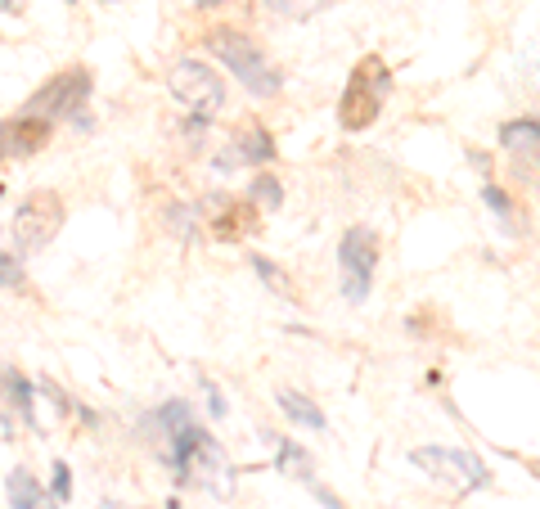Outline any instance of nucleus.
I'll list each match as a JSON object with an SVG mask.
<instances>
[{
	"label": "nucleus",
	"mask_w": 540,
	"mask_h": 509,
	"mask_svg": "<svg viewBox=\"0 0 540 509\" xmlns=\"http://www.w3.org/2000/svg\"><path fill=\"white\" fill-rule=\"evenodd\" d=\"M18 10V0H5V14H14Z\"/></svg>",
	"instance_id": "nucleus-23"
},
{
	"label": "nucleus",
	"mask_w": 540,
	"mask_h": 509,
	"mask_svg": "<svg viewBox=\"0 0 540 509\" xmlns=\"http://www.w3.org/2000/svg\"><path fill=\"white\" fill-rule=\"evenodd\" d=\"M203 392H207V410H212L216 419L225 415V401H221V392H216V383L212 379H203Z\"/></svg>",
	"instance_id": "nucleus-21"
},
{
	"label": "nucleus",
	"mask_w": 540,
	"mask_h": 509,
	"mask_svg": "<svg viewBox=\"0 0 540 509\" xmlns=\"http://www.w3.org/2000/svg\"><path fill=\"white\" fill-rule=\"evenodd\" d=\"M338 271H342V293L347 302H365L369 280L378 271V235L369 226H351L338 244Z\"/></svg>",
	"instance_id": "nucleus-5"
},
{
	"label": "nucleus",
	"mask_w": 540,
	"mask_h": 509,
	"mask_svg": "<svg viewBox=\"0 0 540 509\" xmlns=\"http://www.w3.org/2000/svg\"><path fill=\"white\" fill-rule=\"evenodd\" d=\"M167 86H171V95H176V100L185 104V109L194 113L198 122L216 118V113H221V104H225V82L216 77V68L198 64V59H180V64H171Z\"/></svg>",
	"instance_id": "nucleus-4"
},
{
	"label": "nucleus",
	"mask_w": 540,
	"mask_h": 509,
	"mask_svg": "<svg viewBox=\"0 0 540 509\" xmlns=\"http://www.w3.org/2000/svg\"><path fill=\"white\" fill-rule=\"evenodd\" d=\"M387 91H392V73L378 55H365L356 68H351L347 86H342V100H338V122L347 131H365L369 122L383 113Z\"/></svg>",
	"instance_id": "nucleus-1"
},
{
	"label": "nucleus",
	"mask_w": 540,
	"mask_h": 509,
	"mask_svg": "<svg viewBox=\"0 0 540 509\" xmlns=\"http://www.w3.org/2000/svg\"><path fill=\"white\" fill-rule=\"evenodd\" d=\"M252 266H257V275L279 293V298H297V293H293V280H288V275L279 271L275 262H266V257H252Z\"/></svg>",
	"instance_id": "nucleus-17"
},
{
	"label": "nucleus",
	"mask_w": 540,
	"mask_h": 509,
	"mask_svg": "<svg viewBox=\"0 0 540 509\" xmlns=\"http://www.w3.org/2000/svg\"><path fill=\"white\" fill-rule=\"evenodd\" d=\"M158 419H162V433H167V464L176 469L180 482H189V464H194L198 446L207 442V433L194 424L185 401H167V406L158 410Z\"/></svg>",
	"instance_id": "nucleus-8"
},
{
	"label": "nucleus",
	"mask_w": 540,
	"mask_h": 509,
	"mask_svg": "<svg viewBox=\"0 0 540 509\" xmlns=\"http://www.w3.org/2000/svg\"><path fill=\"white\" fill-rule=\"evenodd\" d=\"M279 410H284V415L288 419H293V424H302V428H315V433H320V428H324V410L320 406H315V401H306L302 397V392H279Z\"/></svg>",
	"instance_id": "nucleus-13"
},
{
	"label": "nucleus",
	"mask_w": 540,
	"mask_h": 509,
	"mask_svg": "<svg viewBox=\"0 0 540 509\" xmlns=\"http://www.w3.org/2000/svg\"><path fill=\"white\" fill-rule=\"evenodd\" d=\"M198 5H216V0H198Z\"/></svg>",
	"instance_id": "nucleus-24"
},
{
	"label": "nucleus",
	"mask_w": 540,
	"mask_h": 509,
	"mask_svg": "<svg viewBox=\"0 0 540 509\" xmlns=\"http://www.w3.org/2000/svg\"><path fill=\"white\" fill-rule=\"evenodd\" d=\"M207 50H212V55L221 59V64L230 68L252 95L266 100V95L279 91V73L270 68V59L261 55L252 37H243V32H234V28H216L212 37H207Z\"/></svg>",
	"instance_id": "nucleus-2"
},
{
	"label": "nucleus",
	"mask_w": 540,
	"mask_h": 509,
	"mask_svg": "<svg viewBox=\"0 0 540 509\" xmlns=\"http://www.w3.org/2000/svg\"><path fill=\"white\" fill-rule=\"evenodd\" d=\"M90 95V73L86 68H68V73H59L54 82H45L41 91L27 100V118H41V122H54V118H68V113H81V104H86Z\"/></svg>",
	"instance_id": "nucleus-7"
},
{
	"label": "nucleus",
	"mask_w": 540,
	"mask_h": 509,
	"mask_svg": "<svg viewBox=\"0 0 540 509\" xmlns=\"http://www.w3.org/2000/svg\"><path fill=\"white\" fill-rule=\"evenodd\" d=\"M252 199H257L261 208H279V203H284V190H279L275 176H257V181H252Z\"/></svg>",
	"instance_id": "nucleus-18"
},
{
	"label": "nucleus",
	"mask_w": 540,
	"mask_h": 509,
	"mask_svg": "<svg viewBox=\"0 0 540 509\" xmlns=\"http://www.w3.org/2000/svg\"><path fill=\"white\" fill-rule=\"evenodd\" d=\"M410 464L423 469L437 487H446L450 496H468V491L491 487V473L473 451H455V446H414Z\"/></svg>",
	"instance_id": "nucleus-3"
},
{
	"label": "nucleus",
	"mask_w": 540,
	"mask_h": 509,
	"mask_svg": "<svg viewBox=\"0 0 540 509\" xmlns=\"http://www.w3.org/2000/svg\"><path fill=\"white\" fill-rule=\"evenodd\" d=\"M504 149H540V122H509V127L500 131Z\"/></svg>",
	"instance_id": "nucleus-15"
},
{
	"label": "nucleus",
	"mask_w": 540,
	"mask_h": 509,
	"mask_svg": "<svg viewBox=\"0 0 540 509\" xmlns=\"http://www.w3.org/2000/svg\"><path fill=\"white\" fill-rule=\"evenodd\" d=\"M230 149H234V154H230V158H221L225 167H230V163H266V158H275V140H270L261 127L243 131V136L234 140Z\"/></svg>",
	"instance_id": "nucleus-12"
},
{
	"label": "nucleus",
	"mask_w": 540,
	"mask_h": 509,
	"mask_svg": "<svg viewBox=\"0 0 540 509\" xmlns=\"http://www.w3.org/2000/svg\"><path fill=\"white\" fill-rule=\"evenodd\" d=\"M189 478H198L212 496H230L234 491V478H230V464H225V455H221V446L207 437L203 446H198V455H194V464H189Z\"/></svg>",
	"instance_id": "nucleus-9"
},
{
	"label": "nucleus",
	"mask_w": 540,
	"mask_h": 509,
	"mask_svg": "<svg viewBox=\"0 0 540 509\" xmlns=\"http://www.w3.org/2000/svg\"><path fill=\"white\" fill-rule=\"evenodd\" d=\"M5 392H9V406H18V415L23 419H36V401H32V388H27V379L18 370H5Z\"/></svg>",
	"instance_id": "nucleus-16"
},
{
	"label": "nucleus",
	"mask_w": 540,
	"mask_h": 509,
	"mask_svg": "<svg viewBox=\"0 0 540 509\" xmlns=\"http://www.w3.org/2000/svg\"><path fill=\"white\" fill-rule=\"evenodd\" d=\"M54 491H59V500H68V491H72V478H68V464H54Z\"/></svg>",
	"instance_id": "nucleus-22"
},
{
	"label": "nucleus",
	"mask_w": 540,
	"mask_h": 509,
	"mask_svg": "<svg viewBox=\"0 0 540 509\" xmlns=\"http://www.w3.org/2000/svg\"><path fill=\"white\" fill-rule=\"evenodd\" d=\"M59 226H63V199L50 190L27 194V199L14 208V239H18L23 253L45 248L54 235H59Z\"/></svg>",
	"instance_id": "nucleus-6"
},
{
	"label": "nucleus",
	"mask_w": 540,
	"mask_h": 509,
	"mask_svg": "<svg viewBox=\"0 0 540 509\" xmlns=\"http://www.w3.org/2000/svg\"><path fill=\"white\" fill-rule=\"evenodd\" d=\"M482 199L491 203V208H495V217H500V221H513V203L500 194V185H491V181H486V185H482Z\"/></svg>",
	"instance_id": "nucleus-19"
},
{
	"label": "nucleus",
	"mask_w": 540,
	"mask_h": 509,
	"mask_svg": "<svg viewBox=\"0 0 540 509\" xmlns=\"http://www.w3.org/2000/svg\"><path fill=\"white\" fill-rule=\"evenodd\" d=\"M270 442H275V464H279V473H288L293 482H311V455L302 451V446L293 442V437H279V433H270Z\"/></svg>",
	"instance_id": "nucleus-10"
},
{
	"label": "nucleus",
	"mask_w": 540,
	"mask_h": 509,
	"mask_svg": "<svg viewBox=\"0 0 540 509\" xmlns=\"http://www.w3.org/2000/svg\"><path fill=\"white\" fill-rule=\"evenodd\" d=\"M9 509H41V487L27 469H9Z\"/></svg>",
	"instance_id": "nucleus-14"
},
{
	"label": "nucleus",
	"mask_w": 540,
	"mask_h": 509,
	"mask_svg": "<svg viewBox=\"0 0 540 509\" xmlns=\"http://www.w3.org/2000/svg\"><path fill=\"white\" fill-rule=\"evenodd\" d=\"M0 271H5V289H9V293H18V284H23V275H18V266H14V253H5V257H0Z\"/></svg>",
	"instance_id": "nucleus-20"
},
{
	"label": "nucleus",
	"mask_w": 540,
	"mask_h": 509,
	"mask_svg": "<svg viewBox=\"0 0 540 509\" xmlns=\"http://www.w3.org/2000/svg\"><path fill=\"white\" fill-rule=\"evenodd\" d=\"M45 136H50V122L27 118V113H18V127H14V122L5 127L9 154H32V149H41V145H45Z\"/></svg>",
	"instance_id": "nucleus-11"
}]
</instances>
